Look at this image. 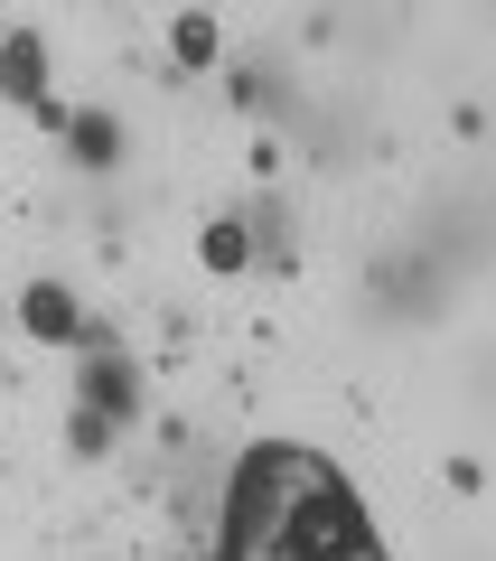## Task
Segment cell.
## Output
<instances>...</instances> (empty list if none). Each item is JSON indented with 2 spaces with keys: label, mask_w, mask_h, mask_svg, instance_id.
Instances as JSON below:
<instances>
[{
  "label": "cell",
  "mask_w": 496,
  "mask_h": 561,
  "mask_svg": "<svg viewBox=\"0 0 496 561\" xmlns=\"http://www.w3.org/2000/svg\"><path fill=\"white\" fill-rule=\"evenodd\" d=\"M0 280H10V346H20L38 375H57L84 337H103V328L132 309V300H113V290H94L84 262L66 253L57 234H0Z\"/></svg>",
  "instance_id": "cell-1"
},
{
  "label": "cell",
  "mask_w": 496,
  "mask_h": 561,
  "mask_svg": "<svg viewBox=\"0 0 496 561\" xmlns=\"http://www.w3.org/2000/svg\"><path fill=\"white\" fill-rule=\"evenodd\" d=\"M94 94V10H0V113L38 150L47 122Z\"/></svg>",
  "instance_id": "cell-2"
},
{
  "label": "cell",
  "mask_w": 496,
  "mask_h": 561,
  "mask_svg": "<svg viewBox=\"0 0 496 561\" xmlns=\"http://www.w3.org/2000/svg\"><path fill=\"white\" fill-rule=\"evenodd\" d=\"M140 38H150L159 76L188 94V122H198L206 84H216L225 66L244 57V38H253V10H216V0H159V10H140Z\"/></svg>",
  "instance_id": "cell-3"
},
{
  "label": "cell",
  "mask_w": 496,
  "mask_h": 561,
  "mask_svg": "<svg viewBox=\"0 0 496 561\" xmlns=\"http://www.w3.org/2000/svg\"><path fill=\"white\" fill-rule=\"evenodd\" d=\"M38 496V468H29V412H0V505Z\"/></svg>",
  "instance_id": "cell-4"
}]
</instances>
